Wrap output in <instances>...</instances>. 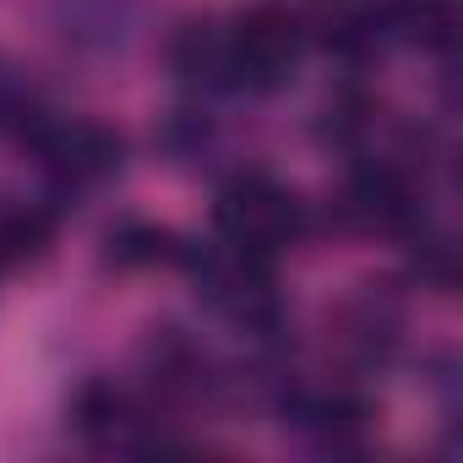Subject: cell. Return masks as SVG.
Returning <instances> with one entry per match:
<instances>
[{"label": "cell", "instance_id": "7", "mask_svg": "<svg viewBox=\"0 0 463 463\" xmlns=\"http://www.w3.org/2000/svg\"><path fill=\"white\" fill-rule=\"evenodd\" d=\"M71 430L93 452H164L169 447L158 409L142 392H131L126 382H109V376H93V382L77 387Z\"/></svg>", "mask_w": 463, "mask_h": 463}, {"label": "cell", "instance_id": "6", "mask_svg": "<svg viewBox=\"0 0 463 463\" xmlns=\"http://www.w3.org/2000/svg\"><path fill=\"white\" fill-rule=\"evenodd\" d=\"M398 344H403V300L387 284H360L327 311V349L354 382L392 365Z\"/></svg>", "mask_w": 463, "mask_h": 463}, {"label": "cell", "instance_id": "11", "mask_svg": "<svg viewBox=\"0 0 463 463\" xmlns=\"http://www.w3.org/2000/svg\"><path fill=\"white\" fill-rule=\"evenodd\" d=\"M164 55H169V71H175L191 93H207V99L235 93V88H229V55H223V23H213V17H185V23L169 33Z\"/></svg>", "mask_w": 463, "mask_h": 463}, {"label": "cell", "instance_id": "3", "mask_svg": "<svg viewBox=\"0 0 463 463\" xmlns=\"http://www.w3.org/2000/svg\"><path fill=\"white\" fill-rule=\"evenodd\" d=\"M23 147L33 153V169L55 202L93 196L126 169V137L88 115H44V126Z\"/></svg>", "mask_w": 463, "mask_h": 463}, {"label": "cell", "instance_id": "14", "mask_svg": "<svg viewBox=\"0 0 463 463\" xmlns=\"http://www.w3.org/2000/svg\"><path fill=\"white\" fill-rule=\"evenodd\" d=\"M387 23L392 39L447 55L458 44V0H387Z\"/></svg>", "mask_w": 463, "mask_h": 463}, {"label": "cell", "instance_id": "2", "mask_svg": "<svg viewBox=\"0 0 463 463\" xmlns=\"http://www.w3.org/2000/svg\"><path fill=\"white\" fill-rule=\"evenodd\" d=\"M213 235L241 251H257V257H279L311 235V207L284 180H273L262 169H241L218 185Z\"/></svg>", "mask_w": 463, "mask_h": 463}, {"label": "cell", "instance_id": "4", "mask_svg": "<svg viewBox=\"0 0 463 463\" xmlns=\"http://www.w3.org/2000/svg\"><path fill=\"white\" fill-rule=\"evenodd\" d=\"M223 55H229V88L235 93H279L306 55V23L289 6H246L223 23Z\"/></svg>", "mask_w": 463, "mask_h": 463}, {"label": "cell", "instance_id": "8", "mask_svg": "<svg viewBox=\"0 0 463 463\" xmlns=\"http://www.w3.org/2000/svg\"><path fill=\"white\" fill-rule=\"evenodd\" d=\"M142 371H147V387L164 398V403H213L223 387H229V371L213 360V349L202 338H191L185 327H153L147 344H142Z\"/></svg>", "mask_w": 463, "mask_h": 463}, {"label": "cell", "instance_id": "12", "mask_svg": "<svg viewBox=\"0 0 463 463\" xmlns=\"http://www.w3.org/2000/svg\"><path fill=\"white\" fill-rule=\"evenodd\" d=\"M137 0H55V28L77 50H120Z\"/></svg>", "mask_w": 463, "mask_h": 463}, {"label": "cell", "instance_id": "5", "mask_svg": "<svg viewBox=\"0 0 463 463\" xmlns=\"http://www.w3.org/2000/svg\"><path fill=\"white\" fill-rule=\"evenodd\" d=\"M273 414L284 420V430L295 441H306L311 452H354L371 436V403L354 387V376H333V382H311V376H289L273 398Z\"/></svg>", "mask_w": 463, "mask_h": 463}, {"label": "cell", "instance_id": "1", "mask_svg": "<svg viewBox=\"0 0 463 463\" xmlns=\"http://www.w3.org/2000/svg\"><path fill=\"white\" fill-rule=\"evenodd\" d=\"M180 268L191 273V289L196 300L229 322L241 338H284L289 327V300L279 289V273H273V257H257V251H241L229 241H207V246H185Z\"/></svg>", "mask_w": 463, "mask_h": 463}, {"label": "cell", "instance_id": "13", "mask_svg": "<svg viewBox=\"0 0 463 463\" xmlns=\"http://www.w3.org/2000/svg\"><path fill=\"white\" fill-rule=\"evenodd\" d=\"M185 257L180 235L164 223H147V218H120L109 235H104V268H120V273H147V268H175Z\"/></svg>", "mask_w": 463, "mask_h": 463}, {"label": "cell", "instance_id": "10", "mask_svg": "<svg viewBox=\"0 0 463 463\" xmlns=\"http://www.w3.org/2000/svg\"><path fill=\"white\" fill-rule=\"evenodd\" d=\"M158 153L175 164V169H191V175H218L229 164V153H235V137H229V126L202 109V104H185L175 115H164V126L153 131Z\"/></svg>", "mask_w": 463, "mask_h": 463}, {"label": "cell", "instance_id": "15", "mask_svg": "<svg viewBox=\"0 0 463 463\" xmlns=\"http://www.w3.org/2000/svg\"><path fill=\"white\" fill-rule=\"evenodd\" d=\"M44 115H50V104H44L39 82L12 55H0V137H6V142H28L44 126Z\"/></svg>", "mask_w": 463, "mask_h": 463}, {"label": "cell", "instance_id": "9", "mask_svg": "<svg viewBox=\"0 0 463 463\" xmlns=\"http://www.w3.org/2000/svg\"><path fill=\"white\" fill-rule=\"evenodd\" d=\"M306 39H317L327 55L360 66L376 61L392 44V23H387V0H311V28Z\"/></svg>", "mask_w": 463, "mask_h": 463}]
</instances>
